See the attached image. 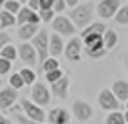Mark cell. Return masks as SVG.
<instances>
[{"instance_id": "obj_1", "label": "cell", "mask_w": 128, "mask_h": 124, "mask_svg": "<svg viewBox=\"0 0 128 124\" xmlns=\"http://www.w3.org/2000/svg\"><path fill=\"white\" fill-rule=\"evenodd\" d=\"M105 23L101 22H92L88 27H85L81 32V41H83V51L87 52L88 58H103L106 54V49L103 43V34H105Z\"/></svg>"}, {"instance_id": "obj_2", "label": "cell", "mask_w": 128, "mask_h": 124, "mask_svg": "<svg viewBox=\"0 0 128 124\" xmlns=\"http://www.w3.org/2000/svg\"><path fill=\"white\" fill-rule=\"evenodd\" d=\"M92 14H94V5L85 2V4H78L74 7L70 11L69 18H72L70 22L74 23L76 29H85V27H88L92 23Z\"/></svg>"}, {"instance_id": "obj_3", "label": "cell", "mask_w": 128, "mask_h": 124, "mask_svg": "<svg viewBox=\"0 0 128 124\" xmlns=\"http://www.w3.org/2000/svg\"><path fill=\"white\" fill-rule=\"evenodd\" d=\"M31 45L34 47V51L38 54V65H40V68H42L44 61L49 58V34H47V31H40L38 34L32 38Z\"/></svg>"}, {"instance_id": "obj_4", "label": "cell", "mask_w": 128, "mask_h": 124, "mask_svg": "<svg viewBox=\"0 0 128 124\" xmlns=\"http://www.w3.org/2000/svg\"><path fill=\"white\" fill-rule=\"evenodd\" d=\"M20 106H22V110H24V115L29 121H32V122H44L47 119L44 108H40V106H36L34 103H31L29 99H25V97L20 99Z\"/></svg>"}, {"instance_id": "obj_5", "label": "cell", "mask_w": 128, "mask_h": 124, "mask_svg": "<svg viewBox=\"0 0 128 124\" xmlns=\"http://www.w3.org/2000/svg\"><path fill=\"white\" fill-rule=\"evenodd\" d=\"M50 25H52V31L60 36H74L76 32V27L74 23L69 20V16H54V20L50 22Z\"/></svg>"}, {"instance_id": "obj_6", "label": "cell", "mask_w": 128, "mask_h": 124, "mask_svg": "<svg viewBox=\"0 0 128 124\" xmlns=\"http://www.w3.org/2000/svg\"><path fill=\"white\" fill-rule=\"evenodd\" d=\"M98 103H99V106L103 110H108V112H119V101H117V97L112 94V90L110 88H103L99 92V95H98Z\"/></svg>"}, {"instance_id": "obj_7", "label": "cell", "mask_w": 128, "mask_h": 124, "mask_svg": "<svg viewBox=\"0 0 128 124\" xmlns=\"http://www.w3.org/2000/svg\"><path fill=\"white\" fill-rule=\"evenodd\" d=\"M31 97H32V103L36 106H45L50 103V90L44 85V83H34L31 90Z\"/></svg>"}, {"instance_id": "obj_8", "label": "cell", "mask_w": 128, "mask_h": 124, "mask_svg": "<svg viewBox=\"0 0 128 124\" xmlns=\"http://www.w3.org/2000/svg\"><path fill=\"white\" fill-rule=\"evenodd\" d=\"M63 52H65V56H67L69 61H80L81 56H83V41H81V38L72 36L69 40V43L65 45Z\"/></svg>"}, {"instance_id": "obj_9", "label": "cell", "mask_w": 128, "mask_h": 124, "mask_svg": "<svg viewBox=\"0 0 128 124\" xmlns=\"http://www.w3.org/2000/svg\"><path fill=\"white\" fill-rule=\"evenodd\" d=\"M16 51H18L20 60L29 65V68H32V67H36V65H38V54H36L34 47H32L31 43H22V45H18Z\"/></svg>"}, {"instance_id": "obj_10", "label": "cell", "mask_w": 128, "mask_h": 124, "mask_svg": "<svg viewBox=\"0 0 128 124\" xmlns=\"http://www.w3.org/2000/svg\"><path fill=\"white\" fill-rule=\"evenodd\" d=\"M119 0H101L98 4V14L99 18H112L119 11Z\"/></svg>"}, {"instance_id": "obj_11", "label": "cell", "mask_w": 128, "mask_h": 124, "mask_svg": "<svg viewBox=\"0 0 128 124\" xmlns=\"http://www.w3.org/2000/svg\"><path fill=\"white\" fill-rule=\"evenodd\" d=\"M72 113H74V117L78 121L85 122V121H88L92 117V106L88 103L81 101V99H76L74 104H72Z\"/></svg>"}, {"instance_id": "obj_12", "label": "cell", "mask_w": 128, "mask_h": 124, "mask_svg": "<svg viewBox=\"0 0 128 124\" xmlns=\"http://www.w3.org/2000/svg\"><path fill=\"white\" fill-rule=\"evenodd\" d=\"M16 97H18V92L11 86H4L0 90V110H9L11 104H14Z\"/></svg>"}, {"instance_id": "obj_13", "label": "cell", "mask_w": 128, "mask_h": 124, "mask_svg": "<svg viewBox=\"0 0 128 124\" xmlns=\"http://www.w3.org/2000/svg\"><path fill=\"white\" fill-rule=\"evenodd\" d=\"M69 76H63L60 81H56V83H52L50 85V94H52L54 97H58V99H67V95H69Z\"/></svg>"}, {"instance_id": "obj_14", "label": "cell", "mask_w": 128, "mask_h": 124, "mask_svg": "<svg viewBox=\"0 0 128 124\" xmlns=\"http://www.w3.org/2000/svg\"><path fill=\"white\" fill-rule=\"evenodd\" d=\"M47 121H49V124H69L70 115L65 108H52L47 113Z\"/></svg>"}, {"instance_id": "obj_15", "label": "cell", "mask_w": 128, "mask_h": 124, "mask_svg": "<svg viewBox=\"0 0 128 124\" xmlns=\"http://www.w3.org/2000/svg\"><path fill=\"white\" fill-rule=\"evenodd\" d=\"M16 23L18 25H25V23H40V16L36 11L29 9V7H22L20 13L16 14Z\"/></svg>"}, {"instance_id": "obj_16", "label": "cell", "mask_w": 128, "mask_h": 124, "mask_svg": "<svg viewBox=\"0 0 128 124\" xmlns=\"http://www.w3.org/2000/svg\"><path fill=\"white\" fill-rule=\"evenodd\" d=\"M63 49H65V45H63L62 36L56 34V32H52V34L49 36V56L58 60V56L63 52Z\"/></svg>"}, {"instance_id": "obj_17", "label": "cell", "mask_w": 128, "mask_h": 124, "mask_svg": "<svg viewBox=\"0 0 128 124\" xmlns=\"http://www.w3.org/2000/svg\"><path fill=\"white\" fill-rule=\"evenodd\" d=\"M110 90H112V94L117 97V101H123V103L128 101V81L117 79V81H114V85H112Z\"/></svg>"}, {"instance_id": "obj_18", "label": "cell", "mask_w": 128, "mask_h": 124, "mask_svg": "<svg viewBox=\"0 0 128 124\" xmlns=\"http://www.w3.org/2000/svg\"><path fill=\"white\" fill-rule=\"evenodd\" d=\"M38 32H40V27L36 23H25V25H20V29H18V38L22 41H29V40L34 38Z\"/></svg>"}, {"instance_id": "obj_19", "label": "cell", "mask_w": 128, "mask_h": 124, "mask_svg": "<svg viewBox=\"0 0 128 124\" xmlns=\"http://www.w3.org/2000/svg\"><path fill=\"white\" fill-rule=\"evenodd\" d=\"M117 41H119L117 32H116V31H112V29H106V31H105V34H103V43H105V49H106V51L114 49V47L117 45Z\"/></svg>"}, {"instance_id": "obj_20", "label": "cell", "mask_w": 128, "mask_h": 124, "mask_svg": "<svg viewBox=\"0 0 128 124\" xmlns=\"http://www.w3.org/2000/svg\"><path fill=\"white\" fill-rule=\"evenodd\" d=\"M18 74L22 76V79H24V85H25V86H29V85H34V83H36V72L32 70V68H29V67L22 68Z\"/></svg>"}, {"instance_id": "obj_21", "label": "cell", "mask_w": 128, "mask_h": 124, "mask_svg": "<svg viewBox=\"0 0 128 124\" xmlns=\"http://www.w3.org/2000/svg\"><path fill=\"white\" fill-rule=\"evenodd\" d=\"M0 58H4V60H7V61H14L16 58H18V51H16V47L14 45H6L2 51H0Z\"/></svg>"}, {"instance_id": "obj_22", "label": "cell", "mask_w": 128, "mask_h": 124, "mask_svg": "<svg viewBox=\"0 0 128 124\" xmlns=\"http://www.w3.org/2000/svg\"><path fill=\"white\" fill-rule=\"evenodd\" d=\"M16 23V16L14 14H11V13H7V11H0V27H4V29H7V27H11V25H14Z\"/></svg>"}, {"instance_id": "obj_23", "label": "cell", "mask_w": 128, "mask_h": 124, "mask_svg": "<svg viewBox=\"0 0 128 124\" xmlns=\"http://www.w3.org/2000/svg\"><path fill=\"white\" fill-rule=\"evenodd\" d=\"M56 68H60V61L56 60V58H50V56H49L47 60L44 61V65H42L40 70L47 74V72H52V70H56Z\"/></svg>"}, {"instance_id": "obj_24", "label": "cell", "mask_w": 128, "mask_h": 124, "mask_svg": "<svg viewBox=\"0 0 128 124\" xmlns=\"http://www.w3.org/2000/svg\"><path fill=\"white\" fill-rule=\"evenodd\" d=\"M119 25H128V5L119 7V11L116 13V18H114Z\"/></svg>"}, {"instance_id": "obj_25", "label": "cell", "mask_w": 128, "mask_h": 124, "mask_svg": "<svg viewBox=\"0 0 128 124\" xmlns=\"http://www.w3.org/2000/svg\"><path fill=\"white\" fill-rule=\"evenodd\" d=\"M106 124H126L124 122V115L121 112H110L106 115Z\"/></svg>"}, {"instance_id": "obj_26", "label": "cell", "mask_w": 128, "mask_h": 124, "mask_svg": "<svg viewBox=\"0 0 128 124\" xmlns=\"http://www.w3.org/2000/svg\"><path fill=\"white\" fill-rule=\"evenodd\" d=\"M20 9H22V4L16 2V0H7V2L4 4V11L11 13V14H14V16L20 13Z\"/></svg>"}, {"instance_id": "obj_27", "label": "cell", "mask_w": 128, "mask_h": 124, "mask_svg": "<svg viewBox=\"0 0 128 124\" xmlns=\"http://www.w3.org/2000/svg\"><path fill=\"white\" fill-rule=\"evenodd\" d=\"M63 76H65L63 70H62V68H56V70H52V72H47V74H45V81L49 83V85H52V83L60 81Z\"/></svg>"}, {"instance_id": "obj_28", "label": "cell", "mask_w": 128, "mask_h": 124, "mask_svg": "<svg viewBox=\"0 0 128 124\" xmlns=\"http://www.w3.org/2000/svg\"><path fill=\"white\" fill-rule=\"evenodd\" d=\"M9 86H11V88H14L16 92H18L20 88H24V86H25V85H24V79H22L20 74H13V76H9Z\"/></svg>"}, {"instance_id": "obj_29", "label": "cell", "mask_w": 128, "mask_h": 124, "mask_svg": "<svg viewBox=\"0 0 128 124\" xmlns=\"http://www.w3.org/2000/svg\"><path fill=\"white\" fill-rule=\"evenodd\" d=\"M9 72H11V61L0 58V77L6 76V74H9Z\"/></svg>"}, {"instance_id": "obj_30", "label": "cell", "mask_w": 128, "mask_h": 124, "mask_svg": "<svg viewBox=\"0 0 128 124\" xmlns=\"http://www.w3.org/2000/svg\"><path fill=\"white\" fill-rule=\"evenodd\" d=\"M38 16H40V22H52V20H54V11H52V9H49V11H40Z\"/></svg>"}, {"instance_id": "obj_31", "label": "cell", "mask_w": 128, "mask_h": 124, "mask_svg": "<svg viewBox=\"0 0 128 124\" xmlns=\"http://www.w3.org/2000/svg\"><path fill=\"white\" fill-rule=\"evenodd\" d=\"M65 7H67L65 0H52V11L54 13H63Z\"/></svg>"}, {"instance_id": "obj_32", "label": "cell", "mask_w": 128, "mask_h": 124, "mask_svg": "<svg viewBox=\"0 0 128 124\" xmlns=\"http://www.w3.org/2000/svg\"><path fill=\"white\" fill-rule=\"evenodd\" d=\"M9 41H11V38H9L7 32H0V51H2L6 45H9Z\"/></svg>"}, {"instance_id": "obj_33", "label": "cell", "mask_w": 128, "mask_h": 124, "mask_svg": "<svg viewBox=\"0 0 128 124\" xmlns=\"http://www.w3.org/2000/svg\"><path fill=\"white\" fill-rule=\"evenodd\" d=\"M49 9H52V0H40L38 11H49Z\"/></svg>"}, {"instance_id": "obj_34", "label": "cell", "mask_w": 128, "mask_h": 124, "mask_svg": "<svg viewBox=\"0 0 128 124\" xmlns=\"http://www.w3.org/2000/svg\"><path fill=\"white\" fill-rule=\"evenodd\" d=\"M16 119H18L20 124H44V122H32V121H29L25 117V115H20V113H16Z\"/></svg>"}, {"instance_id": "obj_35", "label": "cell", "mask_w": 128, "mask_h": 124, "mask_svg": "<svg viewBox=\"0 0 128 124\" xmlns=\"http://www.w3.org/2000/svg\"><path fill=\"white\" fill-rule=\"evenodd\" d=\"M27 7L32 11H38L40 9V0H27Z\"/></svg>"}, {"instance_id": "obj_36", "label": "cell", "mask_w": 128, "mask_h": 124, "mask_svg": "<svg viewBox=\"0 0 128 124\" xmlns=\"http://www.w3.org/2000/svg\"><path fill=\"white\" fill-rule=\"evenodd\" d=\"M65 4L69 5V7H72V9H74V7L80 4V0H65Z\"/></svg>"}, {"instance_id": "obj_37", "label": "cell", "mask_w": 128, "mask_h": 124, "mask_svg": "<svg viewBox=\"0 0 128 124\" xmlns=\"http://www.w3.org/2000/svg\"><path fill=\"white\" fill-rule=\"evenodd\" d=\"M0 124H11V121L7 117H4V115H0Z\"/></svg>"}, {"instance_id": "obj_38", "label": "cell", "mask_w": 128, "mask_h": 124, "mask_svg": "<svg viewBox=\"0 0 128 124\" xmlns=\"http://www.w3.org/2000/svg\"><path fill=\"white\" fill-rule=\"evenodd\" d=\"M123 115H124V122H126V124H128V112H124V113H123Z\"/></svg>"}, {"instance_id": "obj_39", "label": "cell", "mask_w": 128, "mask_h": 124, "mask_svg": "<svg viewBox=\"0 0 128 124\" xmlns=\"http://www.w3.org/2000/svg\"><path fill=\"white\" fill-rule=\"evenodd\" d=\"M7 2V0H0V9H2V7H4V4Z\"/></svg>"}, {"instance_id": "obj_40", "label": "cell", "mask_w": 128, "mask_h": 124, "mask_svg": "<svg viewBox=\"0 0 128 124\" xmlns=\"http://www.w3.org/2000/svg\"><path fill=\"white\" fill-rule=\"evenodd\" d=\"M2 88H4V79L0 77V90H2Z\"/></svg>"}, {"instance_id": "obj_41", "label": "cell", "mask_w": 128, "mask_h": 124, "mask_svg": "<svg viewBox=\"0 0 128 124\" xmlns=\"http://www.w3.org/2000/svg\"><path fill=\"white\" fill-rule=\"evenodd\" d=\"M16 2H20V4H25V2H27V0H16Z\"/></svg>"}, {"instance_id": "obj_42", "label": "cell", "mask_w": 128, "mask_h": 124, "mask_svg": "<svg viewBox=\"0 0 128 124\" xmlns=\"http://www.w3.org/2000/svg\"><path fill=\"white\" fill-rule=\"evenodd\" d=\"M126 70H128V56H126Z\"/></svg>"}, {"instance_id": "obj_43", "label": "cell", "mask_w": 128, "mask_h": 124, "mask_svg": "<svg viewBox=\"0 0 128 124\" xmlns=\"http://www.w3.org/2000/svg\"><path fill=\"white\" fill-rule=\"evenodd\" d=\"M124 106H126V112H128V101H126V104H124Z\"/></svg>"}, {"instance_id": "obj_44", "label": "cell", "mask_w": 128, "mask_h": 124, "mask_svg": "<svg viewBox=\"0 0 128 124\" xmlns=\"http://www.w3.org/2000/svg\"><path fill=\"white\" fill-rule=\"evenodd\" d=\"M83 2H88V0H83Z\"/></svg>"}, {"instance_id": "obj_45", "label": "cell", "mask_w": 128, "mask_h": 124, "mask_svg": "<svg viewBox=\"0 0 128 124\" xmlns=\"http://www.w3.org/2000/svg\"><path fill=\"white\" fill-rule=\"evenodd\" d=\"M126 2H128V0H126Z\"/></svg>"}]
</instances>
